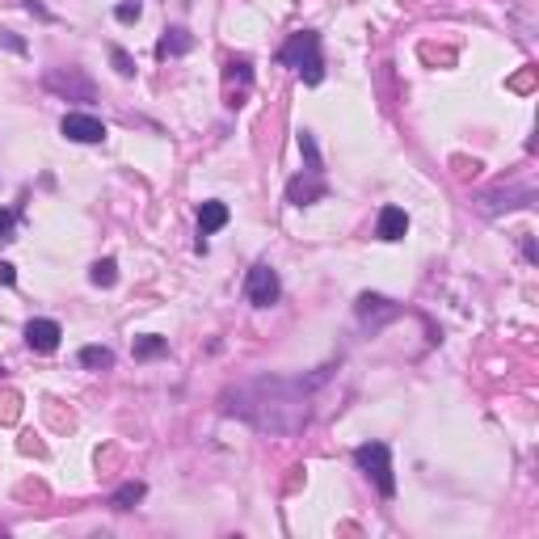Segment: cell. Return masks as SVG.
I'll use <instances>...</instances> for the list:
<instances>
[{
    "label": "cell",
    "mask_w": 539,
    "mask_h": 539,
    "mask_svg": "<svg viewBox=\"0 0 539 539\" xmlns=\"http://www.w3.org/2000/svg\"><path fill=\"white\" fill-rule=\"evenodd\" d=\"M324 375H257L228 388L219 405L228 417H241L261 434H299L312 422V392Z\"/></svg>",
    "instance_id": "cell-1"
},
{
    "label": "cell",
    "mask_w": 539,
    "mask_h": 539,
    "mask_svg": "<svg viewBox=\"0 0 539 539\" xmlns=\"http://www.w3.org/2000/svg\"><path fill=\"white\" fill-rule=\"evenodd\" d=\"M299 152H304V173H296V178L287 181V203L312 206L329 194L324 160H321V148H316V135H312V131H299Z\"/></svg>",
    "instance_id": "cell-2"
},
{
    "label": "cell",
    "mask_w": 539,
    "mask_h": 539,
    "mask_svg": "<svg viewBox=\"0 0 539 539\" xmlns=\"http://www.w3.org/2000/svg\"><path fill=\"white\" fill-rule=\"evenodd\" d=\"M274 59L283 68H291V72H299V80H304L308 89H316L324 80V47H321V34H316V30H296V34H287V42L279 47Z\"/></svg>",
    "instance_id": "cell-3"
},
{
    "label": "cell",
    "mask_w": 539,
    "mask_h": 539,
    "mask_svg": "<svg viewBox=\"0 0 539 539\" xmlns=\"http://www.w3.org/2000/svg\"><path fill=\"white\" fill-rule=\"evenodd\" d=\"M354 468L379 489L384 501L397 498V472H392V447L388 443H359L354 447Z\"/></svg>",
    "instance_id": "cell-4"
},
{
    "label": "cell",
    "mask_w": 539,
    "mask_h": 539,
    "mask_svg": "<svg viewBox=\"0 0 539 539\" xmlns=\"http://www.w3.org/2000/svg\"><path fill=\"white\" fill-rule=\"evenodd\" d=\"M244 299H249L253 308H274V304L283 299V279H279V270L270 266V261H257V266L244 274Z\"/></svg>",
    "instance_id": "cell-5"
},
{
    "label": "cell",
    "mask_w": 539,
    "mask_h": 539,
    "mask_svg": "<svg viewBox=\"0 0 539 539\" xmlns=\"http://www.w3.org/2000/svg\"><path fill=\"white\" fill-rule=\"evenodd\" d=\"M42 85L51 93H59V97H68V102H93V97H97L93 80L85 77V68H51V72L42 77Z\"/></svg>",
    "instance_id": "cell-6"
},
{
    "label": "cell",
    "mask_w": 539,
    "mask_h": 539,
    "mask_svg": "<svg viewBox=\"0 0 539 539\" xmlns=\"http://www.w3.org/2000/svg\"><path fill=\"white\" fill-rule=\"evenodd\" d=\"M249 89H253V59L249 55H232L228 64H224V105L241 110Z\"/></svg>",
    "instance_id": "cell-7"
},
{
    "label": "cell",
    "mask_w": 539,
    "mask_h": 539,
    "mask_svg": "<svg viewBox=\"0 0 539 539\" xmlns=\"http://www.w3.org/2000/svg\"><path fill=\"white\" fill-rule=\"evenodd\" d=\"M59 135L72 143H105V123L97 114H80V110H68L64 118H59Z\"/></svg>",
    "instance_id": "cell-8"
},
{
    "label": "cell",
    "mask_w": 539,
    "mask_h": 539,
    "mask_svg": "<svg viewBox=\"0 0 539 539\" xmlns=\"http://www.w3.org/2000/svg\"><path fill=\"white\" fill-rule=\"evenodd\" d=\"M22 337H26V346L34 350V354H55L59 342H64V329H59V321H51V316H34V321H26Z\"/></svg>",
    "instance_id": "cell-9"
},
{
    "label": "cell",
    "mask_w": 539,
    "mask_h": 539,
    "mask_svg": "<svg viewBox=\"0 0 539 539\" xmlns=\"http://www.w3.org/2000/svg\"><path fill=\"white\" fill-rule=\"evenodd\" d=\"M476 203H480L485 215H498V211H510V206H531V203H535V190H531L526 181H523V186H501V190L480 194Z\"/></svg>",
    "instance_id": "cell-10"
},
{
    "label": "cell",
    "mask_w": 539,
    "mask_h": 539,
    "mask_svg": "<svg viewBox=\"0 0 539 539\" xmlns=\"http://www.w3.org/2000/svg\"><path fill=\"white\" fill-rule=\"evenodd\" d=\"M354 316H359L367 329H379L384 321H392V316H400V308L392 304L388 296H375V291H362L359 299H354Z\"/></svg>",
    "instance_id": "cell-11"
},
{
    "label": "cell",
    "mask_w": 539,
    "mask_h": 539,
    "mask_svg": "<svg viewBox=\"0 0 539 539\" xmlns=\"http://www.w3.org/2000/svg\"><path fill=\"white\" fill-rule=\"evenodd\" d=\"M405 232H409V211L397 206V203L379 206V215H375V236L384 244H397V241H405Z\"/></svg>",
    "instance_id": "cell-12"
},
{
    "label": "cell",
    "mask_w": 539,
    "mask_h": 539,
    "mask_svg": "<svg viewBox=\"0 0 539 539\" xmlns=\"http://www.w3.org/2000/svg\"><path fill=\"white\" fill-rule=\"evenodd\" d=\"M194 51V34L186 26H169L160 39H156V59H178V55Z\"/></svg>",
    "instance_id": "cell-13"
},
{
    "label": "cell",
    "mask_w": 539,
    "mask_h": 539,
    "mask_svg": "<svg viewBox=\"0 0 539 539\" xmlns=\"http://www.w3.org/2000/svg\"><path fill=\"white\" fill-rule=\"evenodd\" d=\"M228 203H219V198H206L203 206H198V236H215L219 228H228Z\"/></svg>",
    "instance_id": "cell-14"
},
{
    "label": "cell",
    "mask_w": 539,
    "mask_h": 539,
    "mask_svg": "<svg viewBox=\"0 0 539 539\" xmlns=\"http://www.w3.org/2000/svg\"><path fill=\"white\" fill-rule=\"evenodd\" d=\"M143 498H148V485H143V480H127V485H118L114 493H110V506H114L118 514H127V510H135Z\"/></svg>",
    "instance_id": "cell-15"
},
{
    "label": "cell",
    "mask_w": 539,
    "mask_h": 539,
    "mask_svg": "<svg viewBox=\"0 0 539 539\" xmlns=\"http://www.w3.org/2000/svg\"><path fill=\"white\" fill-rule=\"evenodd\" d=\"M77 362L85 371H110V367H114V350L110 346H80Z\"/></svg>",
    "instance_id": "cell-16"
},
{
    "label": "cell",
    "mask_w": 539,
    "mask_h": 539,
    "mask_svg": "<svg viewBox=\"0 0 539 539\" xmlns=\"http://www.w3.org/2000/svg\"><path fill=\"white\" fill-rule=\"evenodd\" d=\"M165 354H169V337L160 333L135 337V362H152V359H165Z\"/></svg>",
    "instance_id": "cell-17"
},
{
    "label": "cell",
    "mask_w": 539,
    "mask_h": 539,
    "mask_svg": "<svg viewBox=\"0 0 539 539\" xmlns=\"http://www.w3.org/2000/svg\"><path fill=\"white\" fill-rule=\"evenodd\" d=\"M89 283L93 287H102V291H110V287L118 283V261L114 257H97L89 266Z\"/></svg>",
    "instance_id": "cell-18"
},
{
    "label": "cell",
    "mask_w": 539,
    "mask_h": 539,
    "mask_svg": "<svg viewBox=\"0 0 539 539\" xmlns=\"http://www.w3.org/2000/svg\"><path fill=\"white\" fill-rule=\"evenodd\" d=\"M140 17H143L140 0H123V5H114V22H123V26H135Z\"/></svg>",
    "instance_id": "cell-19"
},
{
    "label": "cell",
    "mask_w": 539,
    "mask_h": 539,
    "mask_svg": "<svg viewBox=\"0 0 539 539\" xmlns=\"http://www.w3.org/2000/svg\"><path fill=\"white\" fill-rule=\"evenodd\" d=\"M110 64H114V72H118L123 80L135 77V59H131V55L123 51V47H110Z\"/></svg>",
    "instance_id": "cell-20"
},
{
    "label": "cell",
    "mask_w": 539,
    "mask_h": 539,
    "mask_svg": "<svg viewBox=\"0 0 539 539\" xmlns=\"http://www.w3.org/2000/svg\"><path fill=\"white\" fill-rule=\"evenodd\" d=\"M14 228H17V211H9V206H0V244L14 241Z\"/></svg>",
    "instance_id": "cell-21"
},
{
    "label": "cell",
    "mask_w": 539,
    "mask_h": 539,
    "mask_svg": "<svg viewBox=\"0 0 539 539\" xmlns=\"http://www.w3.org/2000/svg\"><path fill=\"white\" fill-rule=\"evenodd\" d=\"M22 5H26V14H30V17H39V22H47V26L55 22V14L47 9V5H42V0H22Z\"/></svg>",
    "instance_id": "cell-22"
},
{
    "label": "cell",
    "mask_w": 539,
    "mask_h": 539,
    "mask_svg": "<svg viewBox=\"0 0 539 539\" xmlns=\"http://www.w3.org/2000/svg\"><path fill=\"white\" fill-rule=\"evenodd\" d=\"M0 47H9L14 55H26V39H17L14 30H0Z\"/></svg>",
    "instance_id": "cell-23"
},
{
    "label": "cell",
    "mask_w": 539,
    "mask_h": 539,
    "mask_svg": "<svg viewBox=\"0 0 539 539\" xmlns=\"http://www.w3.org/2000/svg\"><path fill=\"white\" fill-rule=\"evenodd\" d=\"M0 287H17V266L0 261Z\"/></svg>",
    "instance_id": "cell-24"
},
{
    "label": "cell",
    "mask_w": 539,
    "mask_h": 539,
    "mask_svg": "<svg viewBox=\"0 0 539 539\" xmlns=\"http://www.w3.org/2000/svg\"><path fill=\"white\" fill-rule=\"evenodd\" d=\"M0 375H5V362H0Z\"/></svg>",
    "instance_id": "cell-25"
}]
</instances>
